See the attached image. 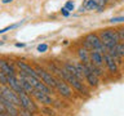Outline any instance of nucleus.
<instances>
[{
	"label": "nucleus",
	"instance_id": "nucleus-19",
	"mask_svg": "<svg viewBox=\"0 0 124 116\" xmlns=\"http://www.w3.org/2000/svg\"><path fill=\"white\" fill-rule=\"evenodd\" d=\"M65 8L67 10H74V3L72 1H67V3L65 4Z\"/></svg>",
	"mask_w": 124,
	"mask_h": 116
},
{
	"label": "nucleus",
	"instance_id": "nucleus-1",
	"mask_svg": "<svg viewBox=\"0 0 124 116\" xmlns=\"http://www.w3.org/2000/svg\"><path fill=\"white\" fill-rule=\"evenodd\" d=\"M100 37L102 40L103 45L106 46L107 50L110 49H114L116 45L120 43V37H119V32L118 30L115 29H105V30H101L100 32Z\"/></svg>",
	"mask_w": 124,
	"mask_h": 116
},
{
	"label": "nucleus",
	"instance_id": "nucleus-17",
	"mask_svg": "<svg viewBox=\"0 0 124 116\" xmlns=\"http://www.w3.org/2000/svg\"><path fill=\"white\" fill-rule=\"evenodd\" d=\"M46 49H48V45L46 44H40L38 46V52L39 53H44V52H46Z\"/></svg>",
	"mask_w": 124,
	"mask_h": 116
},
{
	"label": "nucleus",
	"instance_id": "nucleus-12",
	"mask_svg": "<svg viewBox=\"0 0 124 116\" xmlns=\"http://www.w3.org/2000/svg\"><path fill=\"white\" fill-rule=\"evenodd\" d=\"M0 70L5 72L8 76H16L17 75V72H16V70H14V66L10 65L9 62H7L5 59L0 61Z\"/></svg>",
	"mask_w": 124,
	"mask_h": 116
},
{
	"label": "nucleus",
	"instance_id": "nucleus-3",
	"mask_svg": "<svg viewBox=\"0 0 124 116\" xmlns=\"http://www.w3.org/2000/svg\"><path fill=\"white\" fill-rule=\"evenodd\" d=\"M0 93H1V97L7 98L8 101H10L12 103L17 104L18 107H21V99H19V94L16 90H13L9 85H1L0 87Z\"/></svg>",
	"mask_w": 124,
	"mask_h": 116
},
{
	"label": "nucleus",
	"instance_id": "nucleus-26",
	"mask_svg": "<svg viewBox=\"0 0 124 116\" xmlns=\"http://www.w3.org/2000/svg\"><path fill=\"white\" fill-rule=\"evenodd\" d=\"M17 116H19V115H17Z\"/></svg>",
	"mask_w": 124,
	"mask_h": 116
},
{
	"label": "nucleus",
	"instance_id": "nucleus-8",
	"mask_svg": "<svg viewBox=\"0 0 124 116\" xmlns=\"http://www.w3.org/2000/svg\"><path fill=\"white\" fill-rule=\"evenodd\" d=\"M32 97L38 101L39 103H43L44 106H52V104L54 103V101H53L50 94H46V93H43V92H39V90L35 92V94Z\"/></svg>",
	"mask_w": 124,
	"mask_h": 116
},
{
	"label": "nucleus",
	"instance_id": "nucleus-10",
	"mask_svg": "<svg viewBox=\"0 0 124 116\" xmlns=\"http://www.w3.org/2000/svg\"><path fill=\"white\" fill-rule=\"evenodd\" d=\"M103 57H105V65H106L108 71H110L111 73L118 72V61H116L112 56H110L108 53H106Z\"/></svg>",
	"mask_w": 124,
	"mask_h": 116
},
{
	"label": "nucleus",
	"instance_id": "nucleus-25",
	"mask_svg": "<svg viewBox=\"0 0 124 116\" xmlns=\"http://www.w3.org/2000/svg\"><path fill=\"white\" fill-rule=\"evenodd\" d=\"M16 46H25V44H19L18 43V44H16Z\"/></svg>",
	"mask_w": 124,
	"mask_h": 116
},
{
	"label": "nucleus",
	"instance_id": "nucleus-24",
	"mask_svg": "<svg viewBox=\"0 0 124 116\" xmlns=\"http://www.w3.org/2000/svg\"><path fill=\"white\" fill-rule=\"evenodd\" d=\"M1 1H3L4 4H7V3H10V1H12V0H1Z\"/></svg>",
	"mask_w": 124,
	"mask_h": 116
},
{
	"label": "nucleus",
	"instance_id": "nucleus-5",
	"mask_svg": "<svg viewBox=\"0 0 124 116\" xmlns=\"http://www.w3.org/2000/svg\"><path fill=\"white\" fill-rule=\"evenodd\" d=\"M56 90L61 97L63 98H71L72 97V89L67 81H65L63 79H57V84H56Z\"/></svg>",
	"mask_w": 124,
	"mask_h": 116
},
{
	"label": "nucleus",
	"instance_id": "nucleus-18",
	"mask_svg": "<svg viewBox=\"0 0 124 116\" xmlns=\"http://www.w3.org/2000/svg\"><path fill=\"white\" fill-rule=\"evenodd\" d=\"M111 23H120V22H124V17H114L110 19Z\"/></svg>",
	"mask_w": 124,
	"mask_h": 116
},
{
	"label": "nucleus",
	"instance_id": "nucleus-11",
	"mask_svg": "<svg viewBox=\"0 0 124 116\" xmlns=\"http://www.w3.org/2000/svg\"><path fill=\"white\" fill-rule=\"evenodd\" d=\"M105 54H102L98 50H91V62L96 66L102 67V65L105 63Z\"/></svg>",
	"mask_w": 124,
	"mask_h": 116
},
{
	"label": "nucleus",
	"instance_id": "nucleus-7",
	"mask_svg": "<svg viewBox=\"0 0 124 116\" xmlns=\"http://www.w3.org/2000/svg\"><path fill=\"white\" fill-rule=\"evenodd\" d=\"M0 104L5 108V111L9 114V116H17L19 115V107L17 104L12 103L10 101H8L7 98H4V97L0 95Z\"/></svg>",
	"mask_w": 124,
	"mask_h": 116
},
{
	"label": "nucleus",
	"instance_id": "nucleus-21",
	"mask_svg": "<svg viewBox=\"0 0 124 116\" xmlns=\"http://www.w3.org/2000/svg\"><path fill=\"white\" fill-rule=\"evenodd\" d=\"M118 32H119L120 41H122V43H124V29H119V30H118Z\"/></svg>",
	"mask_w": 124,
	"mask_h": 116
},
{
	"label": "nucleus",
	"instance_id": "nucleus-4",
	"mask_svg": "<svg viewBox=\"0 0 124 116\" xmlns=\"http://www.w3.org/2000/svg\"><path fill=\"white\" fill-rule=\"evenodd\" d=\"M35 70H36L38 75L39 77L44 81V83L48 85V87H50L52 89H56V84H57V79L54 77V75L52 72L46 71V70L41 68V67H35Z\"/></svg>",
	"mask_w": 124,
	"mask_h": 116
},
{
	"label": "nucleus",
	"instance_id": "nucleus-14",
	"mask_svg": "<svg viewBox=\"0 0 124 116\" xmlns=\"http://www.w3.org/2000/svg\"><path fill=\"white\" fill-rule=\"evenodd\" d=\"M0 83L1 85H8V75L1 70H0Z\"/></svg>",
	"mask_w": 124,
	"mask_h": 116
},
{
	"label": "nucleus",
	"instance_id": "nucleus-9",
	"mask_svg": "<svg viewBox=\"0 0 124 116\" xmlns=\"http://www.w3.org/2000/svg\"><path fill=\"white\" fill-rule=\"evenodd\" d=\"M14 65L19 68V71H23L25 73H27V75H30V76L39 77L38 72H36V70H35L34 67H31V66H30L29 63H26V62H23V61H17Z\"/></svg>",
	"mask_w": 124,
	"mask_h": 116
},
{
	"label": "nucleus",
	"instance_id": "nucleus-13",
	"mask_svg": "<svg viewBox=\"0 0 124 116\" xmlns=\"http://www.w3.org/2000/svg\"><path fill=\"white\" fill-rule=\"evenodd\" d=\"M78 57H79L80 62L88 63V62H91V50L87 49L85 46L84 48H79L78 49Z\"/></svg>",
	"mask_w": 124,
	"mask_h": 116
},
{
	"label": "nucleus",
	"instance_id": "nucleus-6",
	"mask_svg": "<svg viewBox=\"0 0 124 116\" xmlns=\"http://www.w3.org/2000/svg\"><path fill=\"white\" fill-rule=\"evenodd\" d=\"M19 99H21V107L26 108V110H29L31 112L38 111L36 103L34 102V99L31 98L30 94H27V93H21V94H19Z\"/></svg>",
	"mask_w": 124,
	"mask_h": 116
},
{
	"label": "nucleus",
	"instance_id": "nucleus-20",
	"mask_svg": "<svg viewBox=\"0 0 124 116\" xmlns=\"http://www.w3.org/2000/svg\"><path fill=\"white\" fill-rule=\"evenodd\" d=\"M17 26H18V25H12V26H8V27H5V29H3L1 31H0V32L4 34V32H7V31H9V30H13V29H16Z\"/></svg>",
	"mask_w": 124,
	"mask_h": 116
},
{
	"label": "nucleus",
	"instance_id": "nucleus-2",
	"mask_svg": "<svg viewBox=\"0 0 124 116\" xmlns=\"http://www.w3.org/2000/svg\"><path fill=\"white\" fill-rule=\"evenodd\" d=\"M83 44H84L85 48L89 49V50H98V52H101L102 54L107 53L106 46L103 45V43H102V40H101L98 34H93V32L88 34L87 36L84 37Z\"/></svg>",
	"mask_w": 124,
	"mask_h": 116
},
{
	"label": "nucleus",
	"instance_id": "nucleus-16",
	"mask_svg": "<svg viewBox=\"0 0 124 116\" xmlns=\"http://www.w3.org/2000/svg\"><path fill=\"white\" fill-rule=\"evenodd\" d=\"M41 111L44 112L45 115H48V116H54V111H53V110H50L49 106H44V107L41 108Z\"/></svg>",
	"mask_w": 124,
	"mask_h": 116
},
{
	"label": "nucleus",
	"instance_id": "nucleus-15",
	"mask_svg": "<svg viewBox=\"0 0 124 116\" xmlns=\"http://www.w3.org/2000/svg\"><path fill=\"white\" fill-rule=\"evenodd\" d=\"M19 116H34V112L26 110L23 107H19Z\"/></svg>",
	"mask_w": 124,
	"mask_h": 116
},
{
	"label": "nucleus",
	"instance_id": "nucleus-22",
	"mask_svg": "<svg viewBox=\"0 0 124 116\" xmlns=\"http://www.w3.org/2000/svg\"><path fill=\"white\" fill-rule=\"evenodd\" d=\"M0 116H9V114L5 111V108H4L1 104H0Z\"/></svg>",
	"mask_w": 124,
	"mask_h": 116
},
{
	"label": "nucleus",
	"instance_id": "nucleus-23",
	"mask_svg": "<svg viewBox=\"0 0 124 116\" xmlns=\"http://www.w3.org/2000/svg\"><path fill=\"white\" fill-rule=\"evenodd\" d=\"M61 13L63 14L65 17H67V15H69V10L66 9V8H62V9H61Z\"/></svg>",
	"mask_w": 124,
	"mask_h": 116
}]
</instances>
